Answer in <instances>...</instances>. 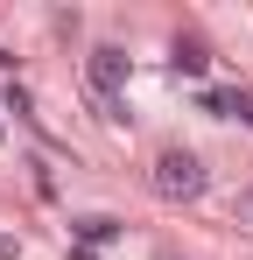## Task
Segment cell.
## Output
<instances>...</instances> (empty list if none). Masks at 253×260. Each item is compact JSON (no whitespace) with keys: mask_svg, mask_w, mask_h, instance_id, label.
<instances>
[{"mask_svg":"<svg viewBox=\"0 0 253 260\" xmlns=\"http://www.w3.org/2000/svg\"><path fill=\"white\" fill-rule=\"evenodd\" d=\"M204 190V162L190 155V148H169L162 162H155V197H169V204H190Z\"/></svg>","mask_w":253,"mask_h":260,"instance_id":"obj_1","label":"cell"},{"mask_svg":"<svg viewBox=\"0 0 253 260\" xmlns=\"http://www.w3.org/2000/svg\"><path fill=\"white\" fill-rule=\"evenodd\" d=\"M91 85H99V99H106V113H120V85H126V49L99 43L91 49Z\"/></svg>","mask_w":253,"mask_h":260,"instance_id":"obj_2","label":"cell"},{"mask_svg":"<svg viewBox=\"0 0 253 260\" xmlns=\"http://www.w3.org/2000/svg\"><path fill=\"white\" fill-rule=\"evenodd\" d=\"M204 106L225 113V120H246V127H253V91H239V85H232V91H204Z\"/></svg>","mask_w":253,"mask_h":260,"instance_id":"obj_3","label":"cell"},{"mask_svg":"<svg viewBox=\"0 0 253 260\" xmlns=\"http://www.w3.org/2000/svg\"><path fill=\"white\" fill-rule=\"evenodd\" d=\"M106 239H120V218H78V246H106Z\"/></svg>","mask_w":253,"mask_h":260,"instance_id":"obj_4","label":"cell"},{"mask_svg":"<svg viewBox=\"0 0 253 260\" xmlns=\"http://www.w3.org/2000/svg\"><path fill=\"white\" fill-rule=\"evenodd\" d=\"M176 78H204V49H190V43H176Z\"/></svg>","mask_w":253,"mask_h":260,"instance_id":"obj_5","label":"cell"},{"mask_svg":"<svg viewBox=\"0 0 253 260\" xmlns=\"http://www.w3.org/2000/svg\"><path fill=\"white\" fill-rule=\"evenodd\" d=\"M0 260H14V239H7V232H0Z\"/></svg>","mask_w":253,"mask_h":260,"instance_id":"obj_6","label":"cell"},{"mask_svg":"<svg viewBox=\"0 0 253 260\" xmlns=\"http://www.w3.org/2000/svg\"><path fill=\"white\" fill-rule=\"evenodd\" d=\"M71 260H99V253H84V246H78V253H71Z\"/></svg>","mask_w":253,"mask_h":260,"instance_id":"obj_7","label":"cell"}]
</instances>
